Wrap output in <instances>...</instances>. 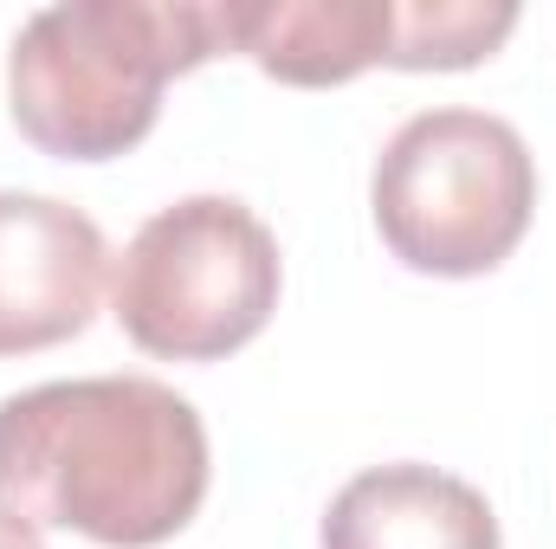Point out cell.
I'll list each match as a JSON object with an SVG mask.
<instances>
[{"instance_id":"6da1fadb","label":"cell","mask_w":556,"mask_h":549,"mask_svg":"<svg viewBox=\"0 0 556 549\" xmlns=\"http://www.w3.org/2000/svg\"><path fill=\"white\" fill-rule=\"evenodd\" d=\"M207 498V426L155 375L39 382L0 401V524L111 549L168 544Z\"/></svg>"},{"instance_id":"7a4b0ae2","label":"cell","mask_w":556,"mask_h":549,"mask_svg":"<svg viewBox=\"0 0 556 549\" xmlns=\"http://www.w3.org/2000/svg\"><path fill=\"white\" fill-rule=\"evenodd\" d=\"M227 46L220 0H59L7 52L13 124L65 162H111L155 130L162 85Z\"/></svg>"},{"instance_id":"3957f363","label":"cell","mask_w":556,"mask_h":549,"mask_svg":"<svg viewBox=\"0 0 556 549\" xmlns=\"http://www.w3.org/2000/svg\"><path fill=\"white\" fill-rule=\"evenodd\" d=\"M369 207L389 253L433 278H479L511 259L538 207V162L492 111H420L382 142Z\"/></svg>"},{"instance_id":"277c9868","label":"cell","mask_w":556,"mask_h":549,"mask_svg":"<svg viewBox=\"0 0 556 549\" xmlns=\"http://www.w3.org/2000/svg\"><path fill=\"white\" fill-rule=\"evenodd\" d=\"M278 240L233 194H188L149 214L111 266L124 336L162 362H214L278 310Z\"/></svg>"},{"instance_id":"5b68a950","label":"cell","mask_w":556,"mask_h":549,"mask_svg":"<svg viewBox=\"0 0 556 549\" xmlns=\"http://www.w3.org/2000/svg\"><path fill=\"white\" fill-rule=\"evenodd\" d=\"M104 233L85 207L0 188V356H33L98 317Z\"/></svg>"},{"instance_id":"8992f818","label":"cell","mask_w":556,"mask_h":549,"mask_svg":"<svg viewBox=\"0 0 556 549\" xmlns=\"http://www.w3.org/2000/svg\"><path fill=\"white\" fill-rule=\"evenodd\" d=\"M220 33L285 85H343L395 65L402 0H220Z\"/></svg>"},{"instance_id":"52a82bcc","label":"cell","mask_w":556,"mask_h":549,"mask_svg":"<svg viewBox=\"0 0 556 549\" xmlns=\"http://www.w3.org/2000/svg\"><path fill=\"white\" fill-rule=\"evenodd\" d=\"M324 549H498V518L466 478L402 459L356 472L330 498Z\"/></svg>"},{"instance_id":"ba28073f","label":"cell","mask_w":556,"mask_h":549,"mask_svg":"<svg viewBox=\"0 0 556 549\" xmlns=\"http://www.w3.org/2000/svg\"><path fill=\"white\" fill-rule=\"evenodd\" d=\"M518 26L511 0H402V72H459L479 65Z\"/></svg>"},{"instance_id":"9c48e42d","label":"cell","mask_w":556,"mask_h":549,"mask_svg":"<svg viewBox=\"0 0 556 549\" xmlns=\"http://www.w3.org/2000/svg\"><path fill=\"white\" fill-rule=\"evenodd\" d=\"M0 549H46V544L26 537V531H13V524H0Z\"/></svg>"}]
</instances>
